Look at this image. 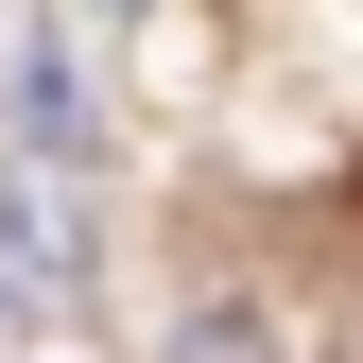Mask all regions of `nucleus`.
<instances>
[{
	"label": "nucleus",
	"mask_w": 363,
	"mask_h": 363,
	"mask_svg": "<svg viewBox=\"0 0 363 363\" xmlns=\"http://www.w3.org/2000/svg\"><path fill=\"white\" fill-rule=\"evenodd\" d=\"M86 294V208H69V173H18L0 191V311H69Z\"/></svg>",
	"instance_id": "obj_1"
},
{
	"label": "nucleus",
	"mask_w": 363,
	"mask_h": 363,
	"mask_svg": "<svg viewBox=\"0 0 363 363\" xmlns=\"http://www.w3.org/2000/svg\"><path fill=\"white\" fill-rule=\"evenodd\" d=\"M18 139H35V173L86 156V69H69V35H18Z\"/></svg>",
	"instance_id": "obj_2"
},
{
	"label": "nucleus",
	"mask_w": 363,
	"mask_h": 363,
	"mask_svg": "<svg viewBox=\"0 0 363 363\" xmlns=\"http://www.w3.org/2000/svg\"><path fill=\"white\" fill-rule=\"evenodd\" d=\"M173 363H277V329H259V311H191V329H173Z\"/></svg>",
	"instance_id": "obj_3"
}]
</instances>
